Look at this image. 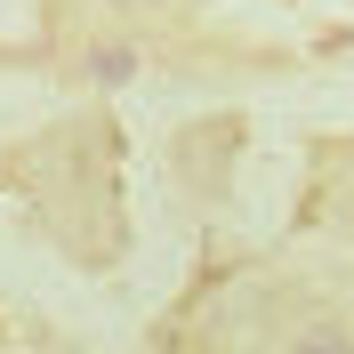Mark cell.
<instances>
[{
  "label": "cell",
  "mask_w": 354,
  "mask_h": 354,
  "mask_svg": "<svg viewBox=\"0 0 354 354\" xmlns=\"http://www.w3.org/2000/svg\"><path fill=\"white\" fill-rule=\"evenodd\" d=\"M274 354H354V338H346V322H330V314H306L298 330L274 338Z\"/></svg>",
  "instance_id": "cell-2"
},
{
  "label": "cell",
  "mask_w": 354,
  "mask_h": 354,
  "mask_svg": "<svg viewBox=\"0 0 354 354\" xmlns=\"http://www.w3.org/2000/svg\"><path fill=\"white\" fill-rule=\"evenodd\" d=\"M234 145H242V129H234V121H194V129L177 137V169H185V185H194V194H218Z\"/></svg>",
  "instance_id": "cell-1"
},
{
  "label": "cell",
  "mask_w": 354,
  "mask_h": 354,
  "mask_svg": "<svg viewBox=\"0 0 354 354\" xmlns=\"http://www.w3.org/2000/svg\"><path fill=\"white\" fill-rule=\"evenodd\" d=\"M88 73H97V81H129V73H137V48H129V41L88 48Z\"/></svg>",
  "instance_id": "cell-3"
},
{
  "label": "cell",
  "mask_w": 354,
  "mask_h": 354,
  "mask_svg": "<svg viewBox=\"0 0 354 354\" xmlns=\"http://www.w3.org/2000/svg\"><path fill=\"white\" fill-rule=\"evenodd\" d=\"M105 17H153V8H169V0H97Z\"/></svg>",
  "instance_id": "cell-4"
}]
</instances>
